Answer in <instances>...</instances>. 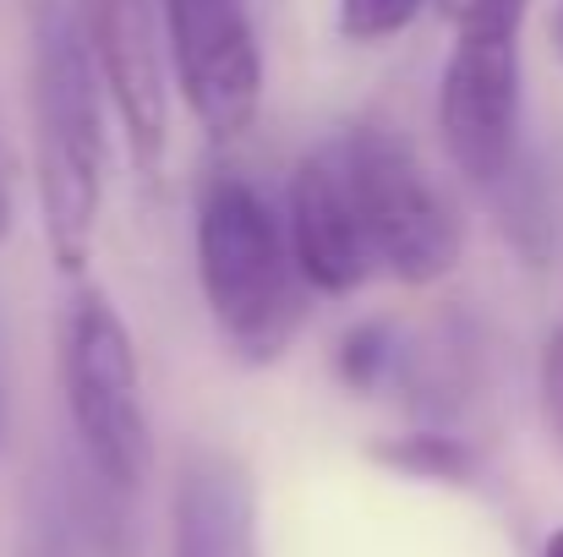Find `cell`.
I'll return each instance as SVG.
<instances>
[{"label": "cell", "instance_id": "1", "mask_svg": "<svg viewBox=\"0 0 563 557\" xmlns=\"http://www.w3.org/2000/svg\"><path fill=\"white\" fill-rule=\"evenodd\" d=\"M191 252L219 345L241 367L285 361L312 296L290 252L285 208L241 170H208L191 202Z\"/></svg>", "mask_w": 563, "mask_h": 557}, {"label": "cell", "instance_id": "2", "mask_svg": "<svg viewBox=\"0 0 563 557\" xmlns=\"http://www.w3.org/2000/svg\"><path fill=\"white\" fill-rule=\"evenodd\" d=\"M27 148L49 263L66 279H82L93 263L110 176L104 82L93 71L82 16L38 11L27 60Z\"/></svg>", "mask_w": 563, "mask_h": 557}, {"label": "cell", "instance_id": "3", "mask_svg": "<svg viewBox=\"0 0 563 557\" xmlns=\"http://www.w3.org/2000/svg\"><path fill=\"white\" fill-rule=\"evenodd\" d=\"M60 393L77 437V465L99 487L137 498L154 476V421H148L137 339L104 285H77V296L66 301Z\"/></svg>", "mask_w": 563, "mask_h": 557}, {"label": "cell", "instance_id": "4", "mask_svg": "<svg viewBox=\"0 0 563 557\" xmlns=\"http://www.w3.org/2000/svg\"><path fill=\"white\" fill-rule=\"evenodd\" d=\"M334 143L351 176V197L377 274L410 290L449 279L465 257V219L449 202V191L427 176L416 148L383 126H345Z\"/></svg>", "mask_w": 563, "mask_h": 557}, {"label": "cell", "instance_id": "5", "mask_svg": "<svg viewBox=\"0 0 563 557\" xmlns=\"http://www.w3.org/2000/svg\"><path fill=\"white\" fill-rule=\"evenodd\" d=\"M170 82L208 143H235L263 110V38L252 0H154Z\"/></svg>", "mask_w": 563, "mask_h": 557}, {"label": "cell", "instance_id": "6", "mask_svg": "<svg viewBox=\"0 0 563 557\" xmlns=\"http://www.w3.org/2000/svg\"><path fill=\"white\" fill-rule=\"evenodd\" d=\"M526 82L520 33H454L438 77V137L449 165L482 191H498L520 170Z\"/></svg>", "mask_w": 563, "mask_h": 557}, {"label": "cell", "instance_id": "7", "mask_svg": "<svg viewBox=\"0 0 563 557\" xmlns=\"http://www.w3.org/2000/svg\"><path fill=\"white\" fill-rule=\"evenodd\" d=\"M82 33L132 170L143 181H159L170 159V104H176L159 11H148V0H88Z\"/></svg>", "mask_w": 563, "mask_h": 557}, {"label": "cell", "instance_id": "8", "mask_svg": "<svg viewBox=\"0 0 563 557\" xmlns=\"http://www.w3.org/2000/svg\"><path fill=\"white\" fill-rule=\"evenodd\" d=\"M285 230H290V252H296V268L312 296L345 301V296L367 290L377 263L334 137L296 159V170L285 181Z\"/></svg>", "mask_w": 563, "mask_h": 557}, {"label": "cell", "instance_id": "9", "mask_svg": "<svg viewBox=\"0 0 563 557\" xmlns=\"http://www.w3.org/2000/svg\"><path fill=\"white\" fill-rule=\"evenodd\" d=\"M176 553L252 557V487L224 459H197L176 487Z\"/></svg>", "mask_w": 563, "mask_h": 557}, {"label": "cell", "instance_id": "10", "mask_svg": "<svg viewBox=\"0 0 563 557\" xmlns=\"http://www.w3.org/2000/svg\"><path fill=\"white\" fill-rule=\"evenodd\" d=\"M373 465L394 470V476H410V481H438V487H471L476 470H482V454L443 432V426H416V432H394V437H377Z\"/></svg>", "mask_w": 563, "mask_h": 557}, {"label": "cell", "instance_id": "11", "mask_svg": "<svg viewBox=\"0 0 563 557\" xmlns=\"http://www.w3.org/2000/svg\"><path fill=\"white\" fill-rule=\"evenodd\" d=\"M334 377L351 393H377L388 377H399V334L388 318H362L334 339Z\"/></svg>", "mask_w": 563, "mask_h": 557}, {"label": "cell", "instance_id": "12", "mask_svg": "<svg viewBox=\"0 0 563 557\" xmlns=\"http://www.w3.org/2000/svg\"><path fill=\"white\" fill-rule=\"evenodd\" d=\"M432 0H340L334 5V27L345 44H388L399 38Z\"/></svg>", "mask_w": 563, "mask_h": 557}, {"label": "cell", "instance_id": "13", "mask_svg": "<svg viewBox=\"0 0 563 557\" xmlns=\"http://www.w3.org/2000/svg\"><path fill=\"white\" fill-rule=\"evenodd\" d=\"M16 557H82V542H77V525H71L66 503H55V498L27 503L22 531H16Z\"/></svg>", "mask_w": 563, "mask_h": 557}, {"label": "cell", "instance_id": "14", "mask_svg": "<svg viewBox=\"0 0 563 557\" xmlns=\"http://www.w3.org/2000/svg\"><path fill=\"white\" fill-rule=\"evenodd\" d=\"M454 33H520L531 0H432Z\"/></svg>", "mask_w": 563, "mask_h": 557}, {"label": "cell", "instance_id": "15", "mask_svg": "<svg viewBox=\"0 0 563 557\" xmlns=\"http://www.w3.org/2000/svg\"><path fill=\"white\" fill-rule=\"evenodd\" d=\"M542 410H548V426L559 432L563 443V328L542 350Z\"/></svg>", "mask_w": 563, "mask_h": 557}, {"label": "cell", "instance_id": "16", "mask_svg": "<svg viewBox=\"0 0 563 557\" xmlns=\"http://www.w3.org/2000/svg\"><path fill=\"white\" fill-rule=\"evenodd\" d=\"M11 224H16V191H11V148L0 137V241L11 235Z\"/></svg>", "mask_w": 563, "mask_h": 557}, {"label": "cell", "instance_id": "17", "mask_svg": "<svg viewBox=\"0 0 563 557\" xmlns=\"http://www.w3.org/2000/svg\"><path fill=\"white\" fill-rule=\"evenodd\" d=\"M542 557H563V525L548 536V542H542Z\"/></svg>", "mask_w": 563, "mask_h": 557}, {"label": "cell", "instance_id": "18", "mask_svg": "<svg viewBox=\"0 0 563 557\" xmlns=\"http://www.w3.org/2000/svg\"><path fill=\"white\" fill-rule=\"evenodd\" d=\"M553 49H559V55H563V0H559V5H553Z\"/></svg>", "mask_w": 563, "mask_h": 557}, {"label": "cell", "instance_id": "19", "mask_svg": "<svg viewBox=\"0 0 563 557\" xmlns=\"http://www.w3.org/2000/svg\"><path fill=\"white\" fill-rule=\"evenodd\" d=\"M176 557H181V553H176Z\"/></svg>", "mask_w": 563, "mask_h": 557}]
</instances>
